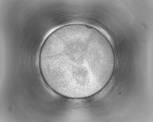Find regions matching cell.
Listing matches in <instances>:
<instances>
[{
	"mask_svg": "<svg viewBox=\"0 0 153 122\" xmlns=\"http://www.w3.org/2000/svg\"><path fill=\"white\" fill-rule=\"evenodd\" d=\"M39 66L52 90L68 98L82 99L104 88L111 78L115 58L107 38L95 28L72 24L56 29L41 47Z\"/></svg>",
	"mask_w": 153,
	"mask_h": 122,
	"instance_id": "1",
	"label": "cell"
}]
</instances>
